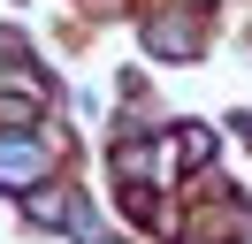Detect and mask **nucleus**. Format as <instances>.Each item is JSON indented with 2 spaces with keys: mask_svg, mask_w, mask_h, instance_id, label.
Segmentation results:
<instances>
[{
  "mask_svg": "<svg viewBox=\"0 0 252 244\" xmlns=\"http://www.w3.org/2000/svg\"><path fill=\"white\" fill-rule=\"evenodd\" d=\"M54 168V137H0V191H31Z\"/></svg>",
  "mask_w": 252,
  "mask_h": 244,
  "instance_id": "f257e3e1",
  "label": "nucleus"
},
{
  "mask_svg": "<svg viewBox=\"0 0 252 244\" xmlns=\"http://www.w3.org/2000/svg\"><path fill=\"white\" fill-rule=\"evenodd\" d=\"M145 46L153 54H199V23L191 15H160V23H145Z\"/></svg>",
  "mask_w": 252,
  "mask_h": 244,
  "instance_id": "f03ea898",
  "label": "nucleus"
},
{
  "mask_svg": "<svg viewBox=\"0 0 252 244\" xmlns=\"http://www.w3.org/2000/svg\"><path fill=\"white\" fill-rule=\"evenodd\" d=\"M92 244H115V237H92Z\"/></svg>",
  "mask_w": 252,
  "mask_h": 244,
  "instance_id": "20e7f679",
  "label": "nucleus"
},
{
  "mask_svg": "<svg viewBox=\"0 0 252 244\" xmlns=\"http://www.w3.org/2000/svg\"><path fill=\"white\" fill-rule=\"evenodd\" d=\"M38 99H46V92H23V84H16V92H0V130L31 122V115H38Z\"/></svg>",
  "mask_w": 252,
  "mask_h": 244,
  "instance_id": "7ed1b4c3",
  "label": "nucleus"
}]
</instances>
